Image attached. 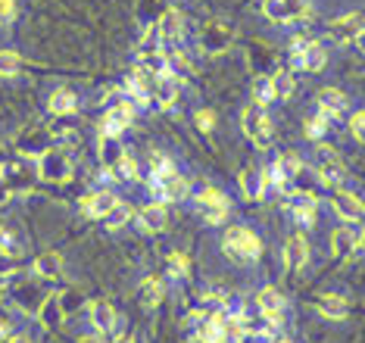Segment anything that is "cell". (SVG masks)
Returning <instances> with one entry per match:
<instances>
[{"instance_id":"6da1fadb","label":"cell","mask_w":365,"mask_h":343,"mask_svg":"<svg viewBox=\"0 0 365 343\" xmlns=\"http://www.w3.org/2000/svg\"><path fill=\"white\" fill-rule=\"evenodd\" d=\"M4 294L13 300V306L26 315H38L41 303H44V287H41L38 275L31 278L26 272H6L4 275Z\"/></svg>"},{"instance_id":"7a4b0ae2","label":"cell","mask_w":365,"mask_h":343,"mask_svg":"<svg viewBox=\"0 0 365 343\" xmlns=\"http://www.w3.org/2000/svg\"><path fill=\"white\" fill-rule=\"evenodd\" d=\"M222 250H225V256L235 259V262L250 265L262 253V240L256 237L250 228H244V225H231L225 231V237H222Z\"/></svg>"},{"instance_id":"3957f363","label":"cell","mask_w":365,"mask_h":343,"mask_svg":"<svg viewBox=\"0 0 365 343\" xmlns=\"http://www.w3.org/2000/svg\"><path fill=\"white\" fill-rule=\"evenodd\" d=\"M240 125H244V135L250 138V144L256 150H269L272 140H275V125H272L269 113H265L262 103H247L244 113H240Z\"/></svg>"},{"instance_id":"277c9868","label":"cell","mask_w":365,"mask_h":343,"mask_svg":"<svg viewBox=\"0 0 365 343\" xmlns=\"http://www.w3.org/2000/svg\"><path fill=\"white\" fill-rule=\"evenodd\" d=\"M69 175H72V156L60 144H53L51 150H44L38 156V178L60 184V181H69Z\"/></svg>"},{"instance_id":"5b68a950","label":"cell","mask_w":365,"mask_h":343,"mask_svg":"<svg viewBox=\"0 0 365 343\" xmlns=\"http://www.w3.org/2000/svg\"><path fill=\"white\" fill-rule=\"evenodd\" d=\"M315 178H319L325 188H334V190H340L344 188V181H346V165H344V160L334 153V150H328V147H319L315 150Z\"/></svg>"},{"instance_id":"8992f818","label":"cell","mask_w":365,"mask_h":343,"mask_svg":"<svg viewBox=\"0 0 365 343\" xmlns=\"http://www.w3.org/2000/svg\"><path fill=\"white\" fill-rule=\"evenodd\" d=\"M194 206H197V215H200L206 225H222L228 219V197L215 188H203L200 194H197Z\"/></svg>"},{"instance_id":"52a82bcc","label":"cell","mask_w":365,"mask_h":343,"mask_svg":"<svg viewBox=\"0 0 365 343\" xmlns=\"http://www.w3.org/2000/svg\"><path fill=\"white\" fill-rule=\"evenodd\" d=\"M262 13L269 22L294 25L309 16V4L306 0H262Z\"/></svg>"},{"instance_id":"ba28073f","label":"cell","mask_w":365,"mask_h":343,"mask_svg":"<svg viewBox=\"0 0 365 343\" xmlns=\"http://www.w3.org/2000/svg\"><path fill=\"white\" fill-rule=\"evenodd\" d=\"M231 41H235V25H228V22H222V19L206 22L203 31H200L203 53H222V50L231 47Z\"/></svg>"},{"instance_id":"9c48e42d","label":"cell","mask_w":365,"mask_h":343,"mask_svg":"<svg viewBox=\"0 0 365 343\" xmlns=\"http://www.w3.org/2000/svg\"><path fill=\"white\" fill-rule=\"evenodd\" d=\"M38 178V169H29L26 163H4L0 165V184L10 194H26L31 190V184Z\"/></svg>"},{"instance_id":"30bf717a","label":"cell","mask_w":365,"mask_h":343,"mask_svg":"<svg viewBox=\"0 0 365 343\" xmlns=\"http://www.w3.org/2000/svg\"><path fill=\"white\" fill-rule=\"evenodd\" d=\"M150 194L156 197V203H181L187 197V181L178 172H169L163 178H150Z\"/></svg>"},{"instance_id":"8fae6325","label":"cell","mask_w":365,"mask_h":343,"mask_svg":"<svg viewBox=\"0 0 365 343\" xmlns=\"http://www.w3.org/2000/svg\"><path fill=\"white\" fill-rule=\"evenodd\" d=\"M365 29V16L362 13H350V16H337L334 22H328L325 38L331 44H350L356 41V35Z\"/></svg>"},{"instance_id":"7c38bea8","label":"cell","mask_w":365,"mask_h":343,"mask_svg":"<svg viewBox=\"0 0 365 343\" xmlns=\"http://www.w3.org/2000/svg\"><path fill=\"white\" fill-rule=\"evenodd\" d=\"M51 147H53V138L47 128H29L16 138V153H19L22 160H38V156Z\"/></svg>"},{"instance_id":"4fadbf2b","label":"cell","mask_w":365,"mask_h":343,"mask_svg":"<svg viewBox=\"0 0 365 343\" xmlns=\"http://www.w3.org/2000/svg\"><path fill=\"white\" fill-rule=\"evenodd\" d=\"M156 31H160V47L163 53L169 50H178L181 47V35H185V22H181V13L178 10H165L156 22Z\"/></svg>"},{"instance_id":"5bb4252c","label":"cell","mask_w":365,"mask_h":343,"mask_svg":"<svg viewBox=\"0 0 365 343\" xmlns=\"http://www.w3.org/2000/svg\"><path fill=\"white\" fill-rule=\"evenodd\" d=\"M131 119H135V103H131V100L115 103L113 110L101 119V138H119L122 131L131 125Z\"/></svg>"},{"instance_id":"9a60e30c","label":"cell","mask_w":365,"mask_h":343,"mask_svg":"<svg viewBox=\"0 0 365 343\" xmlns=\"http://www.w3.org/2000/svg\"><path fill=\"white\" fill-rule=\"evenodd\" d=\"M26 250H29V237H26V231L19 228L13 219H6V222H0V256H26Z\"/></svg>"},{"instance_id":"2e32d148","label":"cell","mask_w":365,"mask_h":343,"mask_svg":"<svg viewBox=\"0 0 365 343\" xmlns=\"http://www.w3.org/2000/svg\"><path fill=\"white\" fill-rule=\"evenodd\" d=\"M115 203H119V197H115L113 190H91V194L81 197V213H85L88 219H106Z\"/></svg>"},{"instance_id":"e0dca14e","label":"cell","mask_w":365,"mask_h":343,"mask_svg":"<svg viewBox=\"0 0 365 343\" xmlns=\"http://www.w3.org/2000/svg\"><path fill=\"white\" fill-rule=\"evenodd\" d=\"M331 206H334V213L344 222H356V219H362V215H365V203L353 194V190H344V188L334 190V197H331Z\"/></svg>"},{"instance_id":"ac0fdd59","label":"cell","mask_w":365,"mask_h":343,"mask_svg":"<svg viewBox=\"0 0 365 343\" xmlns=\"http://www.w3.org/2000/svg\"><path fill=\"white\" fill-rule=\"evenodd\" d=\"M346 106H350V100H346L344 91H337V88L319 91V116H325V119H340V116L346 113Z\"/></svg>"},{"instance_id":"d6986e66","label":"cell","mask_w":365,"mask_h":343,"mask_svg":"<svg viewBox=\"0 0 365 343\" xmlns=\"http://www.w3.org/2000/svg\"><path fill=\"white\" fill-rule=\"evenodd\" d=\"M256 306H259L265 322L281 324V315H284V297H281L275 287H262L259 294H256Z\"/></svg>"},{"instance_id":"ffe728a7","label":"cell","mask_w":365,"mask_h":343,"mask_svg":"<svg viewBox=\"0 0 365 343\" xmlns=\"http://www.w3.org/2000/svg\"><path fill=\"white\" fill-rule=\"evenodd\" d=\"M165 222H169V213H165V206L163 203H147V206H140L138 209V225L144 231H163L165 228Z\"/></svg>"},{"instance_id":"44dd1931","label":"cell","mask_w":365,"mask_h":343,"mask_svg":"<svg viewBox=\"0 0 365 343\" xmlns=\"http://www.w3.org/2000/svg\"><path fill=\"white\" fill-rule=\"evenodd\" d=\"M38 322H41V328H47V331H56L66 322V312H63L60 297L56 294L44 297V303H41V309H38Z\"/></svg>"},{"instance_id":"7402d4cb","label":"cell","mask_w":365,"mask_h":343,"mask_svg":"<svg viewBox=\"0 0 365 343\" xmlns=\"http://www.w3.org/2000/svg\"><path fill=\"white\" fill-rule=\"evenodd\" d=\"M315 309H319L328 322H344L346 315H350V303H346L340 294H322L319 303H315Z\"/></svg>"},{"instance_id":"603a6c76","label":"cell","mask_w":365,"mask_h":343,"mask_svg":"<svg viewBox=\"0 0 365 343\" xmlns=\"http://www.w3.org/2000/svg\"><path fill=\"white\" fill-rule=\"evenodd\" d=\"M265 172L262 169H256V165H247L244 172H240V190H244V197L247 200H262L265 194Z\"/></svg>"},{"instance_id":"cb8c5ba5","label":"cell","mask_w":365,"mask_h":343,"mask_svg":"<svg viewBox=\"0 0 365 343\" xmlns=\"http://www.w3.org/2000/svg\"><path fill=\"white\" fill-rule=\"evenodd\" d=\"M47 110H51V116H72L78 110V97H76V91H69V88H56L51 97H47Z\"/></svg>"},{"instance_id":"d4e9b609","label":"cell","mask_w":365,"mask_h":343,"mask_svg":"<svg viewBox=\"0 0 365 343\" xmlns=\"http://www.w3.org/2000/svg\"><path fill=\"white\" fill-rule=\"evenodd\" d=\"M306 259H309V247H306V240L300 237V234H294V237L287 240V247H284V269L290 275L300 272L306 265Z\"/></svg>"},{"instance_id":"484cf974","label":"cell","mask_w":365,"mask_h":343,"mask_svg":"<svg viewBox=\"0 0 365 343\" xmlns=\"http://www.w3.org/2000/svg\"><path fill=\"white\" fill-rule=\"evenodd\" d=\"M115 322H119V315H115V309H113L110 300H94V303H91V324H94L101 334L113 331Z\"/></svg>"},{"instance_id":"4316f807","label":"cell","mask_w":365,"mask_h":343,"mask_svg":"<svg viewBox=\"0 0 365 343\" xmlns=\"http://www.w3.org/2000/svg\"><path fill=\"white\" fill-rule=\"evenodd\" d=\"M97 156H101V165H103V169L115 172L119 160L125 156V147L119 144V138H97Z\"/></svg>"},{"instance_id":"83f0119b","label":"cell","mask_w":365,"mask_h":343,"mask_svg":"<svg viewBox=\"0 0 365 343\" xmlns=\"http://www.w3.org/2000/svg\"><path fill=\"white\" fill-rule=\"evenodd\" d=\"M31 272H35L41 281L60 278V275H63V259H60V253H41L35 259V265H31Z\"/></svg>"},{"instance_id":"f1b7e54d","label":"cell","mask_w":365,"mask_h":343,"mask_svg":"<svg viewBox=\"0 0 365 343\" xmlns=\"http://www.w3.org/2000/svg\"><path fill=\"white\" fill-rule=\"evenodd\" d=\"M222 319L225 312H212L200 322V331H197V340L200 343H222Z\"/></svg>"},{"instance_id":"f546056e","label":"cell","mask_w":365,"mask_h":343,"mask_svg":"<svg viewBox=\"0 0 365 343\" xmlns=\"http://www.w3.org/2000/svg\"><path fill=\"white\" fill-rule=\"evenodd\" d=\"M297 66H300L303 72H309V75H312V72H322V69H325V47L312 41V44L303 50L300 60H297Z\"/></svg>"},{"instance_id":"4dcf8cb0","label":"cell","mask_w":365,"mask_h":343,"mask_svg":"<svg viewBox=\"0 0 365 343\" xmlns=\"http://www.w3.org/2000/svg\"><path fill=\"white\" fill-rule=\"evenodd\" d=\"M356 237H359V234L356 231H350V228H337L334 234H331V250H334V256H350L353 250H356Z\"/></svg>"},{"instance_id":"1f68e13d","label":"cell","mask_w":365,"mask_h":343,"mask_svg":"<svg viewBox=\"0 0 365 343\" xmlns=\"http://www.w3.org/2000/svg\"><path fill=\"white\" fill-rule=\"evenodd\" d=\"M153 100H156L160 106H175V100H178V85H175V78H156Z\"/></svg>"},{"instance_id":"d6a6232c","label":"cell","mask_w":365,"mask_h":343,"mask_svg":"<svg viewBox=\"0 0 365 343\" xmlns=\"http://www.w3.org/2000/svg\"><path fill=\"white\" fill-rule=\"evenodd\" d=\"M163 297H165V290H163V284L156 278H144V281H140V303H144L147 309L160 306Z\"/></svg>"},{"instance_id":"836d02e7","label":"cell","mask_w":365,"mask_h":343,"mask_svg":"<svg viewBox=\"0 0 365 343\" xmlns=\"http://www.w3.org/2000/svg\"><path fill=\"white\" fill-rule=\"evenodd\" d=\"M275 163H278V169L284 172V178H287V181H294L297 175L303 172V160H300V153H294V150H287V153H281Z\"/></svg>"},{"instance_id":"e575fe53","label":"cell","mask_w":365,"mask_h":343,"mask_svg":"<svg viewBox=\"0 0 365 343\" xmlns=\"http://www.w3.org/2000/svg\"><path fill=\"white\" fill-rule=\"evenodd\" d=\"M253 100L256 103H269V100H275V88H272V75H256L253 78Z\"/></svg>"},{"instance_id":"d590c367","label":"cell","mask_w":365,"mask_h":343,"mask_svg":"<svg viewBox=\"0 0 365 343\" xmlns=\"http://www.w3.org/2000/svg\"><path fill=\"white\" fill-rule=\"evenodd\" d=\"M272 88H275V100H287L297 88V78L290 72H275L272 75Z\"/></svg>"},{"instance_id":"8d00e7d4","label":"cell","mask_w":365,"mask_h":343,"mask_svg":"<svg viewBox=\"0 0 365 343\" xmlns=\"http://www.w3.org/2000/svg\"><path fill=\"white\" fill-rule=\"evenodd\" d=\"M56 297H60V306H63L66 315L78 312V309L85 306V294H81V290H76V287H66L63 294H56Z\"/></svg>"},{"instance_id":"74e56055","label":"cell","mask_w":365,"mask_h":343,"mask_svg":"<svg viewBox=\"0 0 365 343\" xmlns=\"http://www.w3.org/2000/svg\"><path fill=\"white\" fill-rule=\"evenodd\" d=\"M22 69V56L16 53V50H0V75H19Z\"/></svg>"},{"instance_id":"f35d334b","label":"cell","mask_w":365,"mask_h":343,"mask_svg":"<svg viewBox=\"0 0 365 343\" xmlns=\"http://www.w3.org/2000/svg\"><path fill=\"white\" fill-rule=\"evenodd\" d=\"M303 131H306V138H309V140L325 138L328 135V119H325V116H312V119H306Z\"/></svg>"},{"instance_id":"ab89813d","label":"cell","mask_w":365,"mask_h":343,"mask_svg":"<svg viewBox=\"0 0 365 343\" xmlns=\"http://www.w3.org/2000/svg\"><path fill=\"white\" fill-rule=\"evenodd\" d=\"M128 219H131V206H128V203H115L103 222L110 225V228H122V225H125Z\"/></svg>"},{"instance_id":"60d3db41","label":"cell","mask_w":365,"mask_h":343,"mask_svg":"<svg viewBox=\"0 0 365 343\" xmlns=\"http://www.w3.org/2000/svg\"><path fill=\"white\" fill-rule=\"evenodd\" d=\"M169 275L172 278H185L187 275V256L185 253H169Z\"/></svg>"},{"instance_id":"b9f144b4","label":"cell","mask_w":365,"mask_h":343,"mask_svg":"<svg viewBox=\"0 0 365 343\" xmlns=\"http://www.w3.org/2000/svg\"><path fill=\"white\" fill-rule=\"evenodd\" d=\"M115 172H119V178H122V181H135V178H138V165H135V160H131L128 153L119 160V165H115Z\"/></svg>"},{"instance_id":"7bdbcfd3","label":"cell","mask_w":365,"mask_h":343,"mask_svg":"<svg viewBox=\"0 0 365 343\" xmlns=\"http://www.w3.org/2000/svg\"><path fill=\"white\" fill-rule=\"evenodd\" d=\"M350 131H353V138L359 140V144H365V110L350 116Z\"/></svg>"},{"instance_id":"ee69618b","label":"cell","mask_w":365,"mask_h":343,"mask_svg":"<svg viewBox=\"0 0 365 343\" xmlns=\"http://www.w3.org/2000/svg\"><path fill=\"white\" fill-rule=\"evenodd\" d=\"M194 122H197V128L200 131H212L215 128V113L212 110H200L194 116Z\"/></svg>"},{"instance_id":"f6af8a7d","label":"cell","mask_w":365,"mask_h":343,"mask_svg":"<svg viewBox=\"0 0 365 343\" xmlns=\"http://www.w3.org/2000/svg\"><path fill=\"white\" fill-rule=\"evenodd\" d=\"M16 16V0H0V25H10Z\"/></svg>"},{"instance_id":"bcb514c9","label":"cell","mask_w":365,"mask_h":343,"mask_svg":"<svg viewBox=\"0 0 365 343\" xmlns=\"http://www.w3.org/2000/svg\"><path fill=\"white\" fill-rule=\"evenodd\" d=\"M309 44H312L309 38H294V41H290V56H294V63L300 60V56H303V50L309 47Z\"/></svg>"},{"instance_id":"7dc6e473","label":"cell","mask_w":365,"mask_h":343,"mask_svg":"<svg viewBox=\"0 0 365 343\" xmlns=\"http://www.w3.org/2000/svg\"><path fill=\"white\" fill-rule=\"evenodd\" d=\"M10 337H13V324L6 319H0V343H6Z\"/></svg>"},{"instance_id":"c3c4849f","label":"cell","mask_w":365,"mask_h":343,"mask_svg":"<svg viewBox=\"0 0 365 343\" xmlns=\"http://www.w3.org/2000/svg\"><path fill=\"white\" fill-rule=\"evenodd\" d=\"M356 250H359V253H365V228L359 231V237H356Z\"/></svg>"},{"instance_id":"681fc988","label":"cell","mask_w":365,"mask_h":343,"mask_svg":"<svg viewBox=\"0 0 365 343\" xmlns=\"http://www.w3.org/2000/svg\"><path fill=\"white\" fill-rule=\"evenodd\" d=\"M356 44H359V50H362V53H365V29L359 31V35H356Z\"/></svg>"},{"instance_id":"f907efd6","label":"cell","mask_w":365,"mask_h":343,"mask_svg":"<svg viewBox=\"0 0 365 343\" xmlns=\"http://www.w3.org/2000/svg\"><path fill=\"white\" fill-rule=\"evenodd\" d=\"M6 200H10V190H6V188H4V184H0V206H4V203H6Z\"/></svg>"},{"instance_id":"816d5d0a","label":"cell","mask_w":365,"mask_h":343,"mask_svg":"<svg viewBox=\"0 0 365 343\" xmlns=\"http://www.w3.org/2000/svg\"><path fill=\"white\" fill-rule=\"evenodd\" d=\"M76 343H103V340L101 337H78Z\"/></svg>"},{"instance_id":"f5cc1de1","label":"cell","mask_w":365,"mask_h":343,"mask_svg":"<svg viewBox=\"0 0 365 343\" xmlns=\"http://www.w3.org/2000/svg\"><path fill=\"white\" fill-rule=\"evenodd\" d=\"M6 343H31V340H29V337H10Z\"/></svg>"},{"instance_id":"db71d44e","label":"cell","mask_w":365,"mask_h":343,"mask_svg":"<svg viewBox=\"0 0 365 343\" xmlns=\"http://www.w3.org/2000/svg\"><path fill=\"white\" fill-rule=\"evenodd\" d=\"M119 343H135V340H131V337H128V340H125V337H119Z\"/></svg>"},{"instance_id":"11a10c76","label":"cell","mask_w":365,"mask_h":343,"mask_svg":"<svg viewBox=\"0 0 365 343\" xmlns=\"http://www.w3.org/2000/svg\"><path fill=\"white\" fill-rule=\"evenodd\" d=\"M269 343H290V340H275V337H272V340H269Z\"/></svg>"},{"instance_id":"9f6ffc18","label":"cell","mask_w":365,"mask_h":343,"mask_svg":"<svg viewBox=\"0 0 365 343\" xmlns=\"http://www.w3.org/2000/svg\"><path fill=\"white\" fill-rule=\"evenodd\" d=\"M0 294H4V275H0Z\"/></svg>"}]
</instances>
